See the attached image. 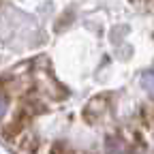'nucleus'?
<instances>
[{"instance_id": "1", "label": "nucleus", "mask_w": 154, "mask_h": 154, "mask_svg": "<svg viewBox=\"0 0 154 154\" xmlns=\"http://www.w3.org/2000/svg\"><path fill=\"white\" fill-rule=\"evenodd\" d=\"M105 152L107 154H133L137 150H135V146L128 139H124L122 135H107L105 137Z\"/></svg>"}, {"instance_id": "2", "label": "nucleus", "mask_w": 154, "mask_h": 154, "mask_svg": "<svg viewBox=\"0 0 154 154\" xmlns=\"http://www.w3.org/2000/svg\"><path fill=\"white\" fill-rule=\"evenodd\" d=\"M107 105H109V103L105 101V94H103V96H96V99H92V101L86 105V109H84L86 120H88V122H96V118H101V116L105 113Z\"/></svg>"}, {"instance_id": "3", "label": "nucleus", "mask_w": 154, "mask_h": 154, "mask_svg": "<svg viewBox=\"0 0 154 154\" xmlns=\"http://www.w3.org/2000/svg\"><path fill=\"white\" fill-rule=\"evenodd\" d=\"M47 154H75V152H71L64 141H54V143L47 148Z\"/></svg>"}, {"instance_id": "4", "label": "nucleus", "mask_w": 154, "mask_h": 154, "mask_svg": "<svg viewBox=\"0 0 154 154\" xmlns=\"http://www.w3.org/2000/svg\"><path fill=\"white\" fill-rule=\"evenodd\" d=\"M75 154H88V152H75Z\"/></svg>"}]
</instances>
